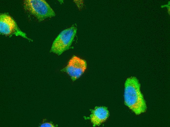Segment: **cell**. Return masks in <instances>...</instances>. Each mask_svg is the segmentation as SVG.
<instances>
[{"instance_id": "obj_1", "label": "cell", "mask_w": 170, "mask_h": 127, "mask_svg": "<svg viewBox=\"0 0 170 127\" xmlns=\"http://www.w3.org/2000/svg\"><path fill=\"white\" fill-rule=\"evenodd\" d=\"M140 84L134 76L127 78L125 83V103L135 114L145 112L147 107L140 90Z\"/></svg>"}, {"instance_id": "obj_2", "label": "cell", "mask_w": 170, "mask_h": 127, "mask_svg": "<svg viewBox=\"0 0 170 127\" xmlns=\"http://www.w3.org/2000/svg\"><path fill=\"white\" fill-rule=\"evenodd\" d=\"M23 6L25 10L35 16L40 21L55 15L54 11L45 0H25Z\"/></svg>"}, {"instance_id": "obj_3", "label": "cell", "mask_w": 170, "mask_h": 127, "mask_svg": "<svg viewBox=\"0 0 170 127\" xmlns=\"http://www.w3.org/2000/svg\"><path fill=\"white\" fill-rule=\"evenodd\" d=\"M77 29L73 25L59 34L54 41L50 52L60 55L70 48L76 34Z\"/></svg>"}, {"instance_id": "obj_4", "label": "cell", "mask_w": 170, "mask_h": 127, "mask_svg": "<svg viewBox=\"0 0 170 127\" xmlns=\"http://www.w3.org/2000/svg\"><path fill=\"white\" fill-rule=\"evenodd\" d=\"M0 31L2 34L8 36L15 35L20 36L28 40L32 41L26 34L19 28L15 21L10 16L5 14L0 15Z\"/></svg>"}, {"instance_id": "obj_5", "label": "cell", "mask_w": 170, "mask_h": 127, "mask_svg": "<svg viewBox=\"0 0 170 127\" xmlns=\"http://www.w3.org/2000/svg\"><path fill=\"white\" fill-rule=\"evenodd\" d=\"M86 68L85 60L74 56L69 60L67 66L61 71L66 72L74 81L82 75Z\"/></svg>"}, {"instance_id": "obj_6", "label": "cell", "mask_w": 170, "mask_h": 127, "mask_svg": "<svg viewBox=\"0 0 170 127\" xmlns=\"http://www.w3.org/2000/svg\"><path fill=\"white\" fill-rule=\"evenodd\" d=\"M109 116V111L106 107H96L92 111L90 119L94 126H98L105 121Z\"/></svg>"}, {"instance_id": "obj_7", "label": "cell", "mask_w": 170, "mask_h": 127, "mask_svg": "<svg viewBox=\"0 0 170 127\" xmlns=\"http://www.w3.org/2000/svg\"><path fill=\"white\" fill-rule=\"evenodd\" d=\"M41 127H55L56 126L52 122H44L41 124L39 126Z\"/></svg>"}, {"instance_id": "obj_8", "label": "cell", "mask_w": 170, "mask_h": 127, "mask_svg": "<svg viewBox=\"0 0 170 127\" xmlns=\"http://www.w3.org/2000/svg\"><path fill=\"white\" fill-rule=\"evenodd\" d=\"M165 7H167V8H170V6H169L167 4L162 5H161V8H163Z\"/></svg>"}, {"instance_id": "obj_9", "label": "cell", "mask_w": 170, "mask_h": 127, "mask_svg": "<svg viewBox=\"0 0 170 127\" xmlns=\"http://www.w3.org/2000/svg\"><path fill=\"white\" fill-rule=\"evenodd\" d=\"M168 10V14L169 16H170V8H167Z\"/></svg>"}, {"instance_id": "obj_10", "label": "cell", "mask_w": 170, "mask_h": 127, "mask_svg": "<svg viewBox=\"0 0 170 127\" xmlns=\"http://www.w3.org/2000/svg\"><path fill=\"white\" fill-rule=\"evenodd\" d=\"M170 1H169L168 2V3L167 5L169 6H170Z\"/></svg>"}]
</instances>
